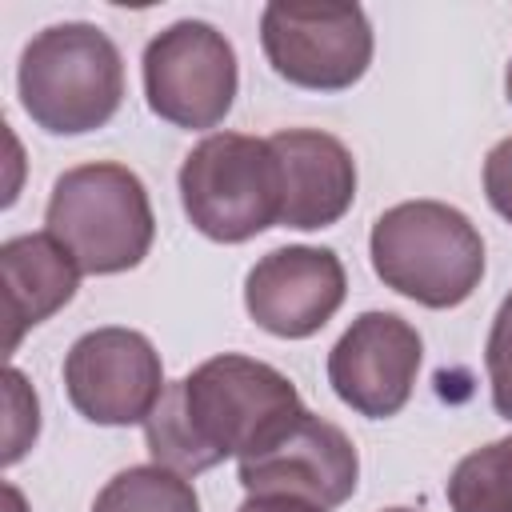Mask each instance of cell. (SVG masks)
Here are the masks:
<instances>
[{
    "mask_svg": "<svg viewBox=\"0 0 512 512\" xmlns=\"http://www.w3.org/2000/svg\"><path fill=\"white\" fill-rule=\"evenodd\" d=\"M260 44L276 76L308 92H344L372 64V24L360 4H288L260 12Z\"/></svg>",
    "mask_w": 512,
    "mask_h": 512,
    "instance_id": "7",
    "label": "cell"
},
{
    "mask_svg": "<svg viewBox=\"0 0 512 512\" xmlns=\"http://www.w3.org/2000/svg\"><path fill=\"white\" fill-rule=\"evenodd\" d=\"M236 476L248 496L280 492L304 496L320 508H336L356 492L360 456L340 424L300 408L268 440L236 460Z\"/></svg>",
    "mask_w": 512,
    "mask_h": 512,
    "instance_id": "9",
    "label": "cell"
},
{
    "mask_svg": "<svg viewBox=\"0 0 512 512\" xmlns=\"http://www.w3.org/2000/svg\"><path fill=\"white\" fill-rule=\"evenodd\" d=\"M4 496H8V512H24V496L12 484H4Z\"/></svg>",
    "mask_w": 512,
    "mask_h": 512,
    "instance_id": "20",
    "label": "cell"
},
{
    "mask_svg": "<svg viewBox=\"0 0 512 512\" xmlns=\"http://www.w3.org/2000/svg\"><path fill=\"white\" fill-rule=\"evenodd\" d=\"M280 156L284 208L280 224L316 232L344 220L356 200V160L332 132L320 128H280L268 136Z\"/></svg>",
    "mask_w": 512,
    "mask_h": 512,
    "instance_id": "12",
    "label": "cell"
},
{
    "mask_svg": "<svg viewBox=\"0 0 512 512\" xmlns=\"http://www.w3.org/2000/svg\"><path fill=\"white\" fill-rule=\"evenodd\" d=\"M236 512H328L304 496H280V492H264V496H248Z\"/></svg>",
    "mask_w": 512,
    "mask_h": 512,
    "instance_id": "19",
    "label": "cell"
},
{
    "mask_svg": "<svg viewBox=\"0 0 512 512\" xmlns=\"http://www.w3.org/2000/svg\"><path fill=\"white\" fill-rule=\"evenodd\" d=\"M44 232H52L80 272L116 276L136 268L156 236V216L144 180L112 160L68 168L48 196Z\"/></svg>",
    "mask_w": 512,
    "mask_h": 512,
    "instance_id": "4",
    "label": "cell"
},
{
    "mask_svg": "<svg viewBox=\"0 0 512 512\" xmlns=\"http://www.w3.org/2000/svg\"><path fill=\"white\" fill-rule=\"evenodd\" d=\"M348 272L332 248L288 244L260 256L244 280V308L248 316L280 336V340H308L316 336L344 304Z\"/></svg>",
    "mask_w": 512,
    "mask_h": 512,
    "instance_id": "11",
    "label": "cell"
},
{
    "mask_svg": "<svg viewBox=\"0 0 512 512\" xmlns=\"http://www.w3.org/2000/svg\"><path fill=\"white\" fill-rule=\"evenodd\" d=\"M180 204L192 228L216 244H244L268 232L284 208L276 148L244 132L204 136L180 164Z\"/></svg>",
    "mask_w": 512,
    "mask_h": 512,
    "instance_id": "5",
    "label": "cell"
},
{
    "mask_svg": "<svg viewBox=\"0 0 512 512\" xmlns=\"http://www.w3.org/2000/svg\"><path fill=\"white\" fill-rule=\"evenodd\" d=\"M16 88L36 128L52 136H84L120 112L124 60L104 28L64 20L24 44Z\"/></svg>",
    "mask_w": 512,
    "mask_h": 512,
    "instance_id": "2",
    "label": "cell"
},
{
    "mask_svg": "<svg viewBox=\"0 0 512 512\" xmlns=\"http://www.w3.org/2000/svg\"><path fill=\"white\" fill-rule=\"evenodd\" d=\"M368 256L384 288L424 308H456L484 280V236L444 200H404L380 212Z\"/></svg>",
    "mask_w": 512,
    "mask_h": 512,
    "instance_id": "3",
    "label": "cell"
},
{
    "mask_svg": "<svg viewBox=\"0 0 512 512\" xmlns=\"http://www.w3.org/2000/svg\"><path fill=\"white\" fill-rule=\"evenodd\" d=\"M384 512H416V508H384Z\"/></svg>",
    "mask_w": 512,
    "mask_h": 512,
    "instance_id": "23",
    "label": "cell"
},
{
    "mask_svg": "<svg viewBox=\"0 0 512 512\" xmlns=\"http://www.w3.org/2000/svg\"><path fill=\"white\" fill-rule=\"evenodd\" d=\"M452 512H512V436L472 448L444 484Z\"/></svg>",
    "mask_w": 512,
    "mask_h": 512,
    "instance_id": "15",
    "label": "cell"
},
{
    "mask_svg": "<svg viewBox=\"0 0 512 512\" xmlns=\"http://www.w3.org/2000/svg\"><path fill=\"white\" fill-rule=\"evenodd\" d=\"M484 372H488V392H492L496 416H504L512 424V320L500 308H496L492 328H488Z\"/></svg>",
    "mask_w": 512,
    "mask_h": 512,
    "instance_id": "17",
    "label": "cell"
},
{
    "mask_svg": "<svg viewBox=\"0 0 512 512\" xmlns=\"http://www.w3.org/2000/svg\"><path fill=\"white\" fill-rule=\"evenodd\" d=\"M424 360L420 332L396 312H360L328 352V384L352 412L368 420L396 416L416 388Z\"/></svg>",
    "mask_w": 512,
    "mask_h": 512,
    "instance_id": "10",
    "label": "cell"
},
{
    "mask_svg": "<svg viewBox=\"0 0 512 512\" xmlns=\"http://www.w3.org/2000/svg\"><path fill=\"white\" fill-rule=\"evenodd\" d=\"M148 108L188 132L216 128L236 100L240 68L232 40L208 20H176L156 32L140 60Z\"/></svg>",
    "mask_w": 512,
    "mask_h": 512,
    "instance_id": "6",
    "label": "cell"
},
{
    "mask_svg": "<svg viewBox=\"0 0 512 512\" xmlns=\"http://www.w3.org/2000/svg\"><path fill=\"white\" fill-rule=\"evenodd\" d=\"M4 400H8V424H4V464H16L40 436V400L20 368H8L4 376Z\"/></svg>",
    "mask_w": 512,
    "mask_h": 512,
    "instance_id": "16",
    "label": "cell"
},
{
    "mask_svg": "<svg viewBox=\"0 0 512 512\" xmlns=\"http://www.w3.org/2000/svg\"><path fill=\"white\" fill-rule=\"evenodd\" d=\"M300 408V392L280 368L224 352L164 388L144 420V440L152 464L196 476L232 456H248Z\"/></svg>",
    "mask_w": 512,
    "mask_h": 512,
    "instance_id": "1",
    "label": "cell"
},
{
    "mask_svg": "<svg viewBox=\"0 0 512 512\" xmlns=\"http://www.w3.org/2000/svg\"><path fill=\"white\" fill-rule=\"evenodd\" d=\"M164 388L160 352L136 328H92L64 356V392L72 408L100 428L144 424Z\"/></svg>",
    "mask_w": 512,
    "mask_h": 512,
    "instance_id": "8",
    "label": "cell"
},
{
    "mask_svg": "<svg viewBox=\"0 0 512 512\" xmlns=\"http://www.w3.org/2000/svg\"><path fill=\"white\" fill-rule=\"evenodd\" d=\"M504 96H508V104H512V60H508V68H504Z\"/></svg>",
    "mask_w": 512,
    "mask_h": 512,
    "instance_id": "21",
    "label": "cell"
},
{
    "mask_svg": "<svg viewBox=\"0 0 512 512\" xmlns=\"http://www.w3.org/2000/svg\"><path fill=\"white\" fill-rule=\"evenodd\" d=\"M92 512H200V496L188 476L164 464H136L96 492Z\"/></svg>",
    "mask_w": 512,
    "mask_h": 512,
    "instance_id": "14",
    "label": "cell"
},
{
    "mask_svg": "<svg viewBox=\"0 0 512 512\" xmlns=\"http://www.w3.org/2000/svg\"><path fill=\"white\" fill-rule=\"evenodd\" d=\"M484 196L492 212L512 224V136L496 140L484 156Z\"/></svg>",
    "mask_w": 512,
    "mask_h": 512,
    "instance_id": "18",
    "label": "cell"
},
{
    "mask_svg": "<svg viewBox=\"0 0 512 512\" xmlns=\"http://www.w3.org/2000/svg\"><path fill=\"white\" fill-rule=\"evenodd\" d=\"M4 296H8V352L20 336L56 316L80 288V264L52 232H24L0 244Z\"/></svg>",
    "mask_w": 512,
    "mask_h": 512,
    "instance_id": "13",
    "label": "cell"
},
{
    "mask_svg": "<svg viewBox=\"0 0 512 512\" xmlns=\"http://www.w3.org/2000/svg\"><path fill=\"white\" fill-rule=\"evenodd\" d=\"M500 312H504V316H508V320H512V292H508V296H504V304H500Z\"/></svg>",
    "mask_w": 512,
    "mask_h": 512,
    "instance_id": "22",
    "label": "cell"
}]
</instances>
